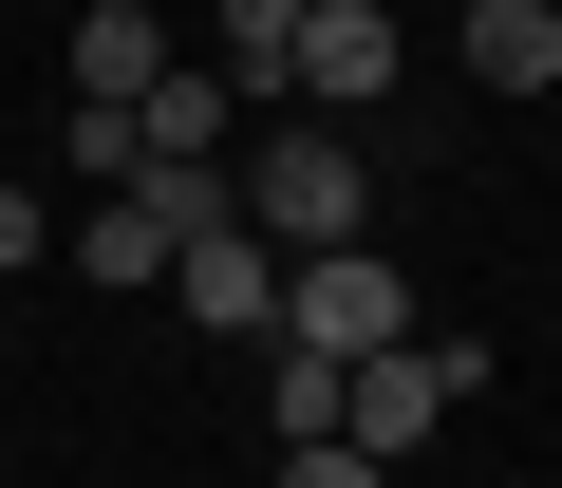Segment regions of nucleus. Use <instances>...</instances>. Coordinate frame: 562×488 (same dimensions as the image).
Listing matches in <instances>:
<instances>
[{
  "mask_svg": "<svg viewBox=\"0 0 562 488\" xmlns=\"http://www.w3.org/2000/svg\"><path fill=\"white\" fill-rule=\"evenodd\" d=\"M450 395H487V339H375V357H338V451H375V469H413L431 432H450Z\"/></svg>",
  "mask_w": 562,
  "mask_h": 488,
  "instance_id": "nucleus-2",
  "label": "nucleus"
},
{
  "mask_svg": "<svg viewBox=\"0 0 562 488\" xmlns=\"http://www.w3.org/2000/svg\"><path fill=\"white\" fill-rule=\"evenodd\" d=\"M281 339H301V357H375V339H413L394 244H301V264H281Z\"/></svg>",
  "mask_w": 562,
  "mask_h": 488,
  "instance_id": "nucleus-3",
  "label": "nucleus"
},
{
  "mask_svg": "<svg viewBox=\"0 0 562 488\" xmlns=\"http://www.w3.org/2000/svg\"><path fill=\"white\" fill-rule=\"evenodd\" d=\"M38 244H57V225H38V188H0V282H38Z\"/></svg>",
  "mask_w": 562,
  "mask_h": 488,
  "instance_id": "nucleus-12",
  "label": "nucleus"
},
{
  "mask_svg": "<svg viewBox=\"0 0 562 488\" xmlns=\"http://www.w3.org/2000/svg\"><path fill=\"white\" fill-rule=\"evenodd\" d=\"M206 76L225 95H301V0H206Z\"/></svg>",
  "mask_w": 562,
  "mask_h": 488,
  "instance_id": "nucleus-7",
  "label": "nucleus"
},
{
  "mask_svg": "<svg viewBox=\"0 0 562 488\" xmlns=\"http://www.w3.org/2000/svg\"><path fill=\"white\" fill-rule=\"evenodd\" d=\"M169 76V20H150V0H94V20H76V95H150Z\"/></svg>",
  "mask_w": 562,
  "mask_h": 488,
  "instance_id": "nucleus-9",
  "label": "nucleus"
},
{
  "mask_svg": "<svg viewBox=\"0 0 562 488\" xmlns=\"http://www.w3.org/2000/svg\"><path fill=\"white\" fill-rule=\"evenodd\" d=\"M394 76H413V20H394V0H301V113L357 132V95H394Z\"/></svg>",
  "mask_w": 562,
  "mask_h": 488,
  "instance_id": "nucleus-4",
  "label": "nucleus"
},
{
  "mask_svg": "<svg viewBox=\"0 0 562 488\" xmlns=\"http://www.w3.org/2000/svg\"><path fill=\"white\" fill-rule=\"evenodd\" d=\"M169 282H188V320H206V339H281V244H262L244 207L169 244Z\"/></svg>",
  "mask_w": 562,
  "mask_h": 488,
  "instance_id": "nucleus-5",
  "label": "nucleus"
},
{
  "mask_svg": "<svg viewBox=\"0 0 562 488\" xmlns=\"http://www.w3.org/2000/svg\"><path fill=\"white\" fill-rule=\"evenodd\" d=\"M113 113H132V169H225V151H244V95H225L206 57H169V76L113 95Z\"/></svg>",
  "mask_w": 562,
  "mask_h": 488,
  "instance_id": "nucleus-6",
  "label": "nucleus"
},
{
  "mask_svg": "<svg viewBox=\"0 0 562 488\" xmlns=\"http://www.w3.org/2000/svg\"><path fill=\"white\" fill-rule=\"evenodd\" d=\"M225 207L281 244V264H301V244H357V225H375V151H357L338 113H281V132L225 151Z\"/></svg>",
  "mask_w": 562,
  "mask_h": 488,
  "instance_id": "nucleus-1",
  "label": "nucleus"
},
{
  "mask_svg": "<svg viewBox=\"0 0 562 488\" xmlns=\"http://www.w3.org/2000/svg\"><path fill=\"white\" fill-rule=\"evenodd\" d=\"M262 413H281V451H319V432H338V357H301V339H262Z\"/></svg>",
  "mask_w": 562,
  "mask_h": 488,
  "instance_id": "nucleus-10",
  "label": "nucleus"
},
{
  "mask_svg": "<svg viewBox=\"0 0 562 488\" xmlns=\"http://www.w3.org/2000/svg\"><path fill=\"white\" fill-rule=\"evenodd\" d=\"M281 488H394V469H375V451H338V432H319V451H281Z\"/></svg>",
  "mask_w": 562,
  "mask_h": 488,
  "instance_id": "nucleus-11",
  "label": "nucleus"
},
{
  "mask_svg": "<svg viewBox=\"0 0 562 488\" xmlns=\"http://www.w3.org/2000/svg\"><path fill=\"white\" fill-rule=\"evenodd\" d=\"M469 76L487 95H562V0H469Z\"/></svg>",
  "mask_w": 562,
  "mask_h": 488,
  "instance_id": "nucleus-8",
  "label": "nucleus"
}]
</instances>
